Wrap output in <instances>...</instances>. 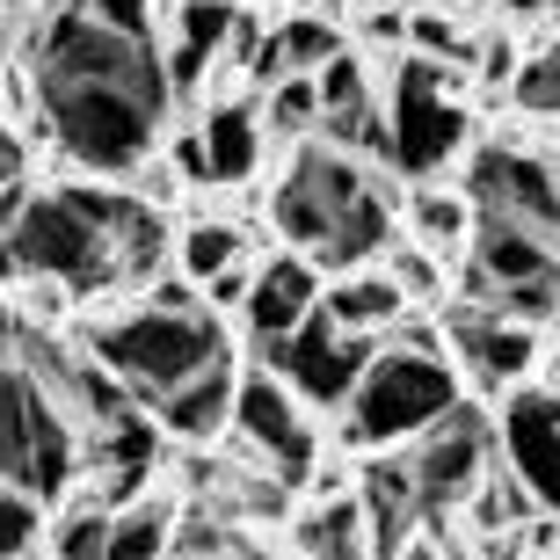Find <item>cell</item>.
Segmentation results:
<instances>
[{
    "label": "cell",
    "instance_id": "9",
    "mask_svg": "<svg viewBox=\"0 0 560 560\" xmlns=\"http://www.w3.org/2000/svg\"><path fill=\"white\" fill-rule=\"evenodd\" d=\"M488 452H495V422L480 416L474 400H458L430 430L416 436V488H422V517L474 502V488L488 480Z\"/></svg>",
    "mask_w": 560,
    "mask_h": 560
},
{
    "label": "cell",
    "instance_id": "19",
    "mask_svg": "<svg viewBox=\"0 0 560 560\" xmlns=\"http://www.w3.org/2000/svg\"><path fill=\"white\" fill-rule=\"evenodd\" d=\"M291 546L299 553H320V560H350V553H372V517H364V495H328L320 510L291 524Z\"/></svg>",
    "mask_w": 560,
    "mask_h": 560
},
{
    "label": "cell",
    "instance_id": "37",
    "mask_svg": "<svg viewBox=\"0 0 560 560\" xmlns=\"http://www.w3.org/2000/svg\"><path fill=\"white\" fill-rule=\"evenodd\" d=\"M553 386H560V357H553Z\"/></svg>",
    "mask_w": 560,
    "mask_h": 560
},
{
    "label": "cell",
    "instance_id": "22",
    "mask_svg": "<svg viewBox=\"0 0 560 560\" xmlns=\"http://www.w3.org/2000/svg\"><path fill=\"white\" fill-rule=\"evenodd\" d=\"M241 248H248V241H241V226H226V219H205V226H189L183 241H175V262H183L197 284H211L219 270H233V262H241Z\"/></svg>",
    "mask_w": 560,
    "mask_h": 560
},
{
    "label": "cell",
    "instance_id": "5",
    "mask_svg": "<svg viewBox=\"0 0 560 560\" xmlns=\"http://www.w3.org/2000/svg\"><path fill=\"white\" fill-rule=\"evenodd\" d=\"M81 422L51 386H44L30 364H8V386H0V474L8 488H30L37 502L66 495L73 474H81Z\"/></svg>",
    "mask_w": 560,
    "mask_h": 560
},
{
    "label": "cell",
    "instance_id": "29",
    "mask_svg": "<svg viewBox=\"0 0 560 560\" xmlns=\"http://www.w3.org/2000/svg\"><path fill=\"white\" fill-rule=\"evenodd\" d=\"M320 103H328V109H364V103H378V88H372V73H364V59L335 51V59L320 66ZM328 109H320V117H328Z\"/></svg>",
    "mask_w": 560,
    "mask_h": 560
},
{
    "label": "cell",
    "instance_id": "23",
    "mask_svg": "<svg viewBox=\"0 0 560 560\" xmlns=\"http://www.w3.org/2000/svg\"><path fill=\"white\" fill-rule=\"evenodd\" d=\"M320 73H284V81L270 88V109H262V125L284 131V139H299L306 125H320Z\"/></svg>",
    "mask_w": 560,
    "mask_h": 560
},
{
    "label": "cell",
    "instance_id": "20",
    "mask_svg": "<svg viewBox=\"0 0 560 560\" xmlns=\"http://www.w3.org/2000/svg\"><path fill=\"white\" fill-rule=\"evenodd\" d=\"M205 145H211V175L219 183H248L255 161H262V125L241 103H226V109L205 117Z\"/></svg>",
    "mask_w": 560,
    "mask_h": 560
},
{
    "label": "cell",
    "instance_id": "12",
    "mask_svg": "<svg viewBox=\"0 0 560 560\" xmlns=\"http://www.w3.org/2000/svg\"><path fill=\"white\" fill-rule=\"evenodd\" d=\"M502 452L532 480V495L546 510H560V394L553 386L546 394H517L502 408Z\"/></svg>",
    "mask_w": 560,
    "mask_h": 560
},
{
    "label": "cell",
    "instance_id": "17",
    "mask_svg": "<svg viewBox=\"0 0 560 560\" xmlns=\"http://www.w3.org/2000/svg\"><path fill=\"white\" fill-rule=\"evenodd\" d=\"M233 400H241V378H233V364H211V372H197L189 386H175V394H167L153 416H161L167 436H183V444H211V436L233 430Z\"/></svg>",
    "mask_w": 560,
    "mask_h": 560
},
{
    "label": "cell",
    "instance_id": "13",
    "mask_svg": "<svg viewBox=\"0 0 560 560\" xmlns=\"http://www.w3.org/2000/svg\"><path fill=\"white\" fill-rule=\"evenodd\" d=\"M444 335H452V350L474 364L480 386H510V378H524L532 357H539L532 328L510 320V313H495V306H458L452 320H444Z\"/></svg>",
    "mask_w": 560,
    "mask_h": 560
},
{
    "label": "cell",
    "instance_id": "27",
    "mask_svg": "<svg viewBox=\"0 0 560 560\" xmlns=\"http://www.w3.org/2000/svg\"><path fill=\"white\" fill-rule=\"evenodd\" d=\"M524 117H560V51H539V59L517 66V81H510Z\"/></svg>",
    "mask_w": 560,
    "mask_h": 560
},
{
    "label": "cell",
    "instance_id": "8",
    "mask_svg": "<svg viewBox=\"0 0 560 560\" xmlns=\"http://www.w3.org/2000/svg\"><path fill=\"white\" fill-rule=\"evenodd\" d=\"M386 117H394V167L400 175H436L466 145V109L444 95V66H430V51L400 66Z\"/></svg>",
    "mask_w": 560,
    "mask_h": 560
},
{
    "label": "cell",
    "instance_id": "1",
    "mask_svg": "<svg viewBox=\"0 0 560 560\" xmlns=\"http://www.w3.org/2000/svg\"><path fill=\"white\" fill-rule=\"evenodd\" d=\"M30 66H37L44 131L73 167H95V175H131L175 109V81L153 37L88 15L81 0L51 8V22L30 44Z\"/></svg>",
    "mask_w": 560,
    "mask_h": 560
},
{
    "label": "cell",
    "instance_id": "34",
    "mask_svg": "<svg viewBox=\"0 0 560 560\" xmlns=\"http://www.w3.org/2000/svg\"><path fill=\"white\" fill-rule=\"evenodd\" d=\"M408 37H416V51H436V59H466V44H458V30L444 15H416L408 22Z\"/></svg>",
    "mask_w": 560,
    "mask_h": 560
},
{
    "label": "cell",
    "instance_id": "6",
    "mask_svg": "<svg viewBox=\"0 0 560 560\" xmlns=\"http://www.w3.org/2000/svg\"><path fill=\"white\" fill-rule=\"evenodd\" d=\"M444 408H458V378L452 364L422 342H386L372 357L364 386L350 394V444L364 452H386V444H408L422 436Z\"/></svg>",
    "mask_w": 560,
    "mask_h": 560
},
{
    "label": "cell",
    "instance_id": "26",
    "mask_svg": "<svg viewBox=\"0 0 560 560\" xmlns=\"http://www.w3.org/2000/svg\"><path fill=\"white\" fill-rule=\"evenodd\" d=\"M109 532H117V510H109V502L95 495V502H81V510H73V517L59 524L51 553H59V560H88V553H103V560H109Z\"/></svg>",
    "mask_w": 560,
    "mask_h": 560
},
{
    "label": "cell",
    "instance_id": "4",
    "mask_svg": "<svg viewBox=\"0 0 560 560\" xmlns=\"http://www.w3.org/2000/svg\"><path fill=\"white\" fill-rule=\"evenodd\" d=\"M88 350L103 357L145 408H161L175 386H189L211 364H226V328L211 320V306L175 313V306H153L145 299V306L117 313V320H95L88 328Z\"/></svg>",
    "mask_w": 560,
    "mask_h": 560
},
{
    "label": "cell",
    "instance_id": "28",
    "mask_svg": "<svg viewBox=\"0 0 560 560\" xmlns=\"http://www.w3.org/2000/svg\"><path fill=\"white\" fill-rule=\"evenodd\" d=\"M167 553H248V539H233V517H219V510H189V517H175Z\"/></svg>",
    "mask_w": 560,
    "mask_h": 560
},
{
    "label": "cell",
    "instance_id": "16",
    "mask_svg": "<svg viewBox=\"0 0 560 560\" xmlns=\"http://www.w3.org/2000/svg\"><path fill=\"white\" fill-rule=\"evenodd\" d=\"M364 517H372V553H400L408 532L422 524V488H416V458H372L357 474Z\"/></svg>",
    "mask_w": 560,
    "mask_h": 560
},
{
    "label": "cell",
    "instance_id": "33",
    "mask_svg": "<svg viewBox=\"0 0 560 560\" xmlns=\"http://www.w3.org/2000/svg\"><path fill=\"white\" fill-rule=\"evenodd\" d=\"M81 8L117 22V30H131V37H153V0H81Z\"/></svg>",
    "mask_w": 560,
    "mask_h": 560
},
{
    "label": "cell",
    "instance_id": "32",
    "mask_svg": "<svg viewBox=\"0 0 560 560\" xmlns=\"http://www.w3.org/2000/svg\"><path fill=\"white\" fill-rule=\"evenodd\" d=\"M205 73H211V51H197V44L175 37V51H167V81H175V103H189Z\"/></svg>",
    "mask_w": 560,
    "mask_h": 560
},
{
    "label": "cell",
    "instance_id": "24",
    "mask_svg": "<svg viewBox=\"0 0 560 560\" xmlns=\"http://www.w3.org/2000/svg\"><path fill=\"white\" fill-rule=\"evenodd\" d=\"M474 219H480V205L458 189V197H444V189H416V233L422 241H474Z\"/></svg>",
    "mask_w": 560,
    "mask_h": 560
},
{
    "label": "cell",
    "instance_id": "30",
    "mask_svg": "<svg viewBox=\"0 0 560 560\" xmlns=\"http://www.w3.org/2000/svg\"><path fill=\"white\" fill-rule=\"evenodd\" d=\"M37 532H44V502L30 488H8L0 495V553H30Z\"/></svg>",
    "mask_w": 560,
    "mask_h": 560
},
{
    "label": "cell",
    "instance_id": "38",
    "mask_svg": "<svg viewBox=\"0 0 560 560\" xmlns=\"http://www.w3.org/2000/svg\"><path fill=\"white\" fill-rule=\"evenodd\" d=\"M553 15H560V0H553Z\"/></svg>",
    "mask_w": 560,
    "mask_h": 560
},
{
    "label": "cell",
    "instance_id": "11",
    "mask_svg": "<svg viewBox=\"0 0 560 560\" xmlns=\"http://www.w3.org/2000/svg\"><path fill=\"white\" fill-rule=\"evenodd\" d=\"M458 189H466L480 211H502V219L560 233V167L553 161H532L517 145H480L474 161H466V183Z\"/></svg>",
    "mask_w": 560,
    "mask_h": 560
},
{
    "label": "cell",
    "instance_id": "18",
    "mask_svg": "<svg viewBox=\"0 0 560 560\" xmlns=\"http://www.w3.org/2000/svg\"><path fill=\"white\" fill-rule=\"evenodd\" d=\"M320 306H328L342 328H357V335H386L400 313L416 306V299L400 291V277H394V270H342V284H335Z\"/></svg>",
    "mask_w": 560,
    "mask_h": 560
},
{
    "label": "cell",
    "instance_id": "31",
    "mask_svg": "<svg viewBox=\"0 0 560 560\" xmlns=\"http://www.w3.org/2000/svg\"><path fill=\"white\" fill-rule=\"evenodd\" d=\"M386 270L400 277L408 299H430L436 306V284H444V277H436V255H422V241H394V248H386Z\"/></svg>",
    "mask_w": 560,
    "mask_h": 560
},
{
    "label": "cell",
    "instance_id": "21",
    "mask_svg": "<svg viewBox=\"0 0 560 560\" xmlns=\"http://www.w3.org/2000/svg\"><path fill=\"white\" fill-rule=\"evenodd\" d=\"M167 539H175V502H125L117 510V532H109V560H139V553H167Z\"/></svg>",
    "mask_w": 560,
    "mask_h": 560
},
{
    "label": "cell",
    "instance_id": "7",
    "mask_svg": "<svg viewBox=\"0 0 560 560\" xmlns=\"http://www.w3.org/2000/svg\"><path fill=\"white\" fill-rule=\"evenodd\" d=\"M372 357H378V335L342 328L328 306H313V320L299 335H255V364L284 372L299 386V400H313V408H350Z\"/></svg>",
    "mask_w": 560,
    "mask_h": 560
},
{
    "label": "cell",
    "instance_id": "15",
    "mask_svg": "<svg viewBox=\"0 0 560 560\" xmlns=\"http://www.w3.org/2000/svg\"><path fill=\"white\" fill-rule=\"evenodd\" d=\"M553 241H560V233H546V226H524V219L480 211V219H474V270L495 277V291L524 284V277H546V270H560Z\"/></svg>",
    "mask_w": 560,
    "mask_h": 560
},
{
    "label": "cell",
    "instance_id": "2",
    "mask_svg": "<svg viewBox=\"0 0 560 560\" xmlns=\"http://www.w3.org/2000/svg\"><path fill=\"white\" fill-rule=\"evenodd\" d=\"M161 248H167L161 211H145L139 197H117V189H51L8 219L15 277L59 284L73 299L109 284H145L161 270Z\"/></svg>",
    "mask_w": 560,
    "mask_h": 560
},
{
    "label": "cell",
    "instance_id": "36",
    "mask_svg": "<svg viewBox=\"0 0 560 560\" xmlns=\"http://www.w3.org/2000/svg\"><path fill=\"white\" fill-rule=\"evenodd\" d=\"M502 8H510V15H546L553 0H502Z\"/></svg>",
    "mask_w": 560,
    "mask_h": 560
},
{
    "label": "cell",
    "instance_id": "14",
    "mask_svg": "<svg viewBox=\"0 0 560 560\" xmlns=\"http://www.w3.org/2000/svg\"><path fill=\"white\" fill-rule=\"evenodd\" d=\"M328 291H320V262H313L306 248L299 255H277V262H262L255 270V291H248V328L255 335H299L313 320V306H320Z\"/></svg>",
    "mask_w": 560,
    "mask_h": 560
},
{
    "label": "cell",
    "instance_id": "3",
    "mask_svg": "<svg viewBox=\"0 0 560 560\" xmlns=\"http://www.w3.org/2000/svg\"><path fill=\"white\" fill-rule=\"evenodd\" d=\"M270 219L291 248H306L320 270H364L372 255L394 248V205L372 183L364 153L335 139L299 145V161L284 167V183L270 197Z\"/></svg>",
    "mask_w": 560,
    "mask_h": 560
},
{
    "label": "cell",
    "instance_id": "39",
    "mask_svg": "<svg viewBox=\"0 0 560 560\" xmlns=\"http://www.w3.org/2000/svg\"><path fill=\"white\" fill-rule=\"evenodd\" d=\"M553 51H560V44H553Z\"/></svg>",
    "mask_w": 560,
    "mask_h": 560
},
{
    "label": "cell",
    "instance_id": "35",
    "mask_svg": "<svg viewBox=\"0 0 560 560\" xmlns=\"http://www.w3.org/2000/svg\"><path fill=\"white\" fill-rule=\"evenodd\" d=\"M211 306H248V291H255V277L248 270H241V262H233V270H219V277H211Z\"/></svg>",
    "mask_w": 560,
    "mask_h": 560
},
{
    "label": "cell",
    "instance_id": "10",
    "mask_svg": "<svg viewBox=\"0 0 560 560\" xmlns=\"http://www.w3.org/2000/svg\"><path fill=\"white\" fill-rule=\"evenodd\" d=\"M233 436L248 444L255 458H270L277 466V480H299L313 474V430H306V416H299V386H291L284 372H270V364H255L248 378H241V400H233Z\"/></svg>",
    "mask_w": 560,
    "mask_h": 560
},
{
    "label": "cell",
    "instance_id": "25",
    "mask_svg": "<svg viewBox=\"0 0 560 560\" xmlns=\"http://www.w3.org/2000/svg\"><path fill=\"white\" fill-rule=\"evenodd\" d=\"M233 22H241V8H233V0H175V37L197 44V51H211V59L226 51Z\"/></svg>",
    "mask_w": 560,
    "mask_h": 560
}]
</instances>
